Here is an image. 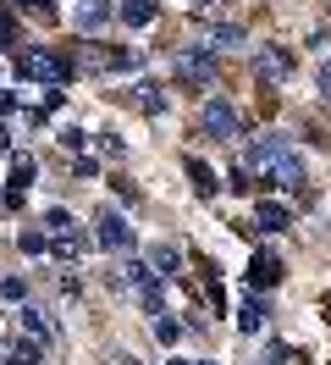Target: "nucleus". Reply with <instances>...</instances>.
<instances>
[{
    "label": "nucleus",
    "instance_id": "1",
    "mask_svg": "<svg viewBox=\"0 0 331 365\" xmlns=\"http://www.w3.org/2000/svg\"><path fill=\"white\" fill-rule=\"evenodd\" d=\"M243 166H248L254 178L276 182V188H287V194H298V188H304V160H298V150H293L282 133H260L254 144H248Z\"/></svg>",
    "mask_w": 331,
    "mask_h": 365
},
{
    "label": "nucleus",
    "instance_id": "2",
    "mask_svg": "<svg viewBox=\"0 0 331 365\" xmlns=\"http://www.w3.org/2000/svg\"><path fill=\"white\" fill-rule=\"evenodd\" d=\"M116 282H122V288H127V294L138 299V304H149V310H160V277L149 272V260H127Z\"/></svg>",
    "mask_w": 331,
    "mask_h": 365
},
{
    "label": "nucleus",
    "instance_id": "3",
    "mask_svg": "<svg viewBox=\"0 0 331 365\" xmlns=\"http://www.w3.org/2000/svg\"><path fill=\"white\" fill-rule=\"evenodd\" d=\"M22 78H33V83H66L72 67H66L56 50H28V56H22Z\"/></svg>",
    "mask_w": 331,
    "mask_h": 365
},
{
    "label": "nucleus",
    "instance_id": "4",
    "mask_svg": "<svg viewBox=\"0 0 331 365\" xmlns=\"http://www.w3.org/2000/svg\"><path fill=\"white\" fill-rule=\"evenodd\" d=\"M94 244H100V250H132L127 216H122V210H100V216H94Z\"/></svg>",
    "mask_w": 331,
    "mask_h": 365
},
{
    "label": "nucleus",
    "instance_id": "5",
    "mask_svg": "<svg viewBox=\"0 0 331 365\" xmlns=\"http://www.w3.org/2000/svg\"><path fill=\"white\" fill-rule=\"evenodd\" d=\"M177 72L194 78V83H210V78H216V56L204 45H188V50H177Z\"/></svg>",
    "mask_w": 331,
    "mask_h": 365
},
{
    "label": "nucleus",
    "instance_id": "6",
    "mask_svg": "<svg viewBox=\"0 0 331 365\" xmlns=\"http://www.w3.org/2000/svg\"><path fill=\"white\" fill-rule=\"evenodd\" d=\"M204 128L216 138H238V111H232V100L210 94V100H204Z\"/></svg>",
    "mask_w": 331,
    "mask_h": 365
},
{
    "label": "nucleus",
    "instance_id": "7",
    "mask_svg": "<svg viewBox=\"0 0 331 365\" xmlns=\"http://www.w3.org/2000/svg\"><path fill=\"white\" fill-rule=\"evenodd\" d=\"M254 72H260V78H270V83H282L287 72H293V50H282V45L254 50Z\"/></svg>",
    "mask_w": 331,
    "mask_h": 365
},
{
    "label": "nucleus",
    "instance_id": "8",
    "mask_svg": "<svg viewBox=\"0 0 331 365\" xmlns=\"http://www.w3.org/2000/svg\"><path fill=\"white\" fill-rule=\"evenodd\" d=\"M282 282V260L276 255H254V266H248V288H276Z\"/></svg>",
    "mask_w": 331,
    "mask_h": 365
},
{
    "label": "nucleus",
    "instance_id": "9",
    "mask_svg": "<svg viewBox=\"0 0 331 365\" xmlns=\"http://www.w3.org/2000/svg\"><path fill=\"white\" fill-rule=\"evenodd\" d=\"M254 227H260V232H287V227H293V216H287V205L260 200V205H254Z\"/></svg>",
    "mask_w": 331,
    "mask_h": 365
},
{
    "label": "nucleus",
    "instance_id": "10",
    "mask_svg": "<svg viewBox=\"0 0 331 365\" xmlns=\"http://www.w3.org/2000/svg\"><path fill=\"white\" fill-rule=\"evenodd\" d=\"M110 17H116L110 0H78V28H105Z\"/></svg>",
    "mask_w": 331,
    "mask_h": 365
},
{
    "label": "nucleus",
    "instance_id": "11",
    "mask_svg": "<svg viewBox=\"0 0 331 365\" xmlns=\"http://www.w3.org/2000/svg\"><path fill=\"white\" fill-rule=\"evenodd\" d=\"M116 11H122V23H127V28H149L154 23V0H122Z\"/></svg>",
    "mask_w": 331,
    "mask_h": 365
},
{
    "label": "nucleus",
    "instance_id": "12",
    "mask_svg": "<svg viewBox=\"0 0 331 365\" xmlns=\"http://www.w3.org/2000/svg\"><path fill=\"white\" fill-rule=\"evenodd\" d=\"M22 332H28L33 343H50V338H56V327H50V321H44V310H33V304L22 310Z\"/></svg>",
    "mask_w": 331,
    "mask_h": 365
},
{
    "label": "nucleus",
    "instance_id": "13",
    "mask_svg": "<svg viewBox=\"0 0 331 365\" xmlns=\"http://www.w3.org/2000/svg\"><path fill=\"white\" fill-rule=\"evenodd\" d=\"M177 260H182V255H177L172 244H154V250H149V272H154V277H172Z\"/></svg>",
    "mask_w": 331,
    "mask_h": 365
},
{
    "label": "nucleus",
    "instance_id": "14",
    "mask_svg": "<svg viewBox=\"0 0 331 365\" xmlns=\"http://www.w3.org/2000/svg\"><path fill=\"white\" fill-rule=\"evenodd\" d=\"M243 45V28L238 23H216L210 28V50H238Z\"/></svg>",
    "mask_w": 331,
    "mask_h": 365
},
{
    "label": "nucleus",
    "instance_id": "15",
    "mask_svg": "<svg viewBox=\"0 0 331 365\" xmlns=\"http://www.w3.org/2000/svg\"><path fill=\"white\" fill-rule=\"evenodd\" d=\"M182 166H188V178H194V188H199V194H216V188H221V182H216V172H210L204 160H194V155H188Z\"/></svg>",
    "mask_w": 331,
    "mask_h": 365
},
{
    "label": "nucleus",
    "instance_id": "16",
    "mask_svg": "<svg viewBox=\"0 0 331 365\" xmlns=\"http://www.w3.org/2000/svg\"><path fill=\"white\" fill-rule=\"evenodd\" d=\"M28 178H33V160L17 155V160H11V205L22 200V182H28Z\"/></svg>",
    "mask_w": 331,
    "mask_h": 365
},
{
    "label": "nucleus",
    "instance_id": "17",
    "mask_svg": "<svg viewBox=\"0 0 331 365\" xmlns=\"http://www.w3.org/2000/svg\"><path fill=\"white\" fill-rule=\"evenodd\" d=\"M238 327H243V332H260V327H265V304H260V299H248V304H243Z\"/></svg>",
    "mask_w": 331,
    "mask_h": 365
},
{
    "label": "nucleus",
    "instance_id": "18",
    "mask_svg": "<svg viewBox=\"0 0 331 365\" xmlns=\"http://www.w3.org/2000/svg\"><path fill=\"white\" fill-rule=\"evenodd\" d=\"M138 106H144L149 116H160V111H166V94L154 89V83H144V89H138Z\"/></svg>",
    "mask_w": 331,
    "mask_h": 365
},
{
    "label": "nucleus",
    "instance_id": "19",
    "mask_svg": "<svg viewBox=\"0 0 331 365\" xmlns=\"http://www.w3.org/2000/svg\"><path fill=\"white\" fill-rule=\"evenodd\" d=\"M154 338H160V343H177V338H182V327H177L172 316H154Z\"/></svg>",
    "mask_w": 331,
    "mask_h": 365
},
{
    "label": "nucleus",
    "instance_id": "20",
    "mask_svg": "<svg viewBox=\"0 0 331 365\" xmlns=\"http://www.w3.org/2000/svg\"><path fill=\"white\" fill-rule=\"evenodd\" d=\"M11 365H39V343H17V349H11Z\"/></svg>",
    "mask_w": 331,
    "mask_h": 365
},
{
    "label": "nucleus",
    "instance_id": "21",
    "mask_svg": "<svg viewBox=\"0 0 331 365\" xmlns=\"http://www.w3.org/2000/svg\"><path fill=\"white\" fill-rule=\"evenodd\" d=\"M17 244H22V255H44V232H22Z\"/></svg>",
    "mask_w": 331,
    "mask_h": 365
},
{
    "label": "nucleus",
    "instance_id": "22",
    "mask_svg": "<svg viewBox=\"0 0 331 365\" xmlns=\"http://www.w3.org/2000/svg\"><path fill=\"white\" fill-rule=\"evenodd\" d=\"M320 94H326V106H331V61H320Z\"/></svg>",
    "mask_w": 331,
    "mask_h": 365
},
{
    "label": "nucleus",
    "instance_id": "23",
    "mask_svg": "<svg viewBox=\"0 0 331 365\" xmlns=\"http://www.w3.org/2000/svg\"><path fill=\"white\" fill-rule=\"evenodd\" d=\"M17 6H33V11H39V6H50V0H17Z\"/></svg>",
    "mask_w": 331,
    "mask_h": 365
},
{
    "label": "nucleus",
    "instance_id": "24",
    "mask_svg": "<svg viewBox=\"0 0 331 365\" xmlns=\"http://www.w3.org/2000/svg\"><path fill=\"white\" fill-rule=\"evenodd\" d=\"M199 6H204V0H199Z\"/></svg>",
    "mask_w": 331,
    "mask_h": 365
}]
</instances>
